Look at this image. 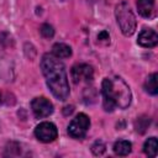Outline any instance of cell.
Wrapping results in <instances>:
<instances>
[{"instance_id":"6da1fadb","label":"cell","mask_w":158,"mask_h":158,"mask_svg":"<svg viewBox=\"0 0 158 158\" xmlns=\"http://www.w3.org/2000/svg\"><path fill=\"white\" fill-rule=\"evenodd\" d=\"M41 69L51 93L58 100L69 96V83L64 64L53 54L46 53L41 59Z\"/></svg>"},{"instance_id":"7a4b0ae2","label":"cell","mask_w":158,"mask_h":158,"mask_svg":"<svg viewBox=\"0 0 158 158\" xmlns=\"http://www.w3.org/2000/svg\"><path fill=\"white\" fill-rule=\"evenodd\" d=\"M104 109L106 111H112L115 107L127 109L132 100V94L130 86L118 77L105 78L101 86Z\"/></svg>"},{"instance_id":"3957f363","label":"cell","mask_w":158,"mask_h":158,"mask_svg":"<svg viewBox=\"0 0 158 158\" xmlns=\"http://www.w3.org/2000/svg\"><path fill=\"white\" fill-rule=\"evenodd\" d=\"M115 15H116V20H117L121 32L125 36H132L136 31L137 22H136L135 14L132 12L131 7L128 6L126 1H121L120 4L116 5Z\"/></svg>"},{"instance_id":"277c9868","label":"cell","mask_w":158,"mask_h":158,"mask_svg":"<svg viewBox=\"0 0 158 158\" xmlns=\"http://www.w3.org/2000/svg\"><path fill=\"white\" fill-rule=\"evenodd\" d=\"M90 127V120L85 114H78L68 126V133L70 137L81 139L85 137Z\"/></svg>"},{"instance_id":"5b68a950","label":"cell","mask_w":158,"mask_h":158,"mask_svg":"<svg viewBox=\"0 0 158 158\" xmlns=\"http://www.w3.org/2000/svg\"><path fill=\"white\" fill-rule=\"evenodd\" d=\"M35 136L37 137L38 141L44 142V143H49V142H53L57 138L58 131H57V127H56L54 123L44 121V122H41L40 125L36 126Z\"/></svg>"},{"instance_id":"8992f818","label":"cell","mask_w":158,"mask_h":158,"mask_svg":"<svg viewBox=\"0 0 158 158\" xmlns=\"http://www.w3.org/2000/svg\"><path fill=\"white\" fill-rule=\"evenodd\" d=\"M31 109L35 114V116L37 118H42V117H47L53 112V105L52 102L41 96V98H35L31 102Z\"/></svg>"},{"instance_id":"52a82bcc","label":"cell","mask_w":158,"mask_h":158,"mask_svg":"<svg viewBox=\"0 0 158 158\" xmlns=\"http://www.w3.org/2000/svg\"><path fill=\"white\" fill-rule=\"evenodd\" d=\"M70 73H72L73 81L75 84L81 83V81H90V80H93V77H94L93 67L89 65V64H85V63L75 64L72 68Z\"/></svg>"},{"instance_id":"ba28073f","label":"cell","mask_w":158,"mask_h":158,"mask_svg":"<svg viewBox=\"0 0 158 158\" xmlns=\"http://www.w3.org/2000/svg\"><path fill=\"white\" fill-rule=\"evenodd\" d=\"M138 44L146 48H152L156 47L158 43V35L154 30L151 28H144L139 32L138 35V40H137Z\"/></svg>"},{"instance_id":"9c48e42d","label":"cell","mask_w":158,"mask_h":158,"mask_svg":"<svg viewBox=\"0 0 158 158\" xmlns=\"http://www.w3.org/2000/svg\"><path fill=\"white\" fill-rule=\"evenodd\" d=\"M137 9L141 16L143 17H151L154 10V0H138L137 1Z\"/></svg>"},{"instance_id":"30bf717a","label":"cell","mask_w":158,"mask_h":158,"mask_svg":"<svg viewBox=\"0 0 158 158\" xmlns=\"http://www.w3.org/2000/svg\"><path fill=\"white\" fill-rule=\"evenodd\" d=\"M52 54L57 58H68L72 56V48L65 43H56L52 47Z\"/></svg>"},{"instance_id":"8fae6325","label":"cell","mask_w":158,"mask_h":158,"mask_svg":"<svg viewBox=\"0 0 158 158\" xmlns=\"http://www.w3.org/2000/svg\"><path fill=\"white\" fill-rule=\"evenodd\" d=\"M132 149V144L131 142L128 141H125V139H121V141H117L115 142L114 144V152L117 154V156H127Z\"/></svg>"},{"instance_id":"7c38bea8","label":"cell","mask_w":158,"mask_h":158,"mask_svg":"<svg viewBox=\"0 0 158 158\" xmlns=\"http://www.w3.org/2000/svg\"><path fill=\"white\" fill-rule=\"evenodd\" d=\"M157 73H152L144 81V89L151 95H157L158 93V84H157Z\"/></svg>"},{"instance_id":"4fadbf2b","label":"cell","mask_w":158,"mask_h":158,"mask_svg":"<svg viewBox=\"0 0 158 158\" xmlns=\"http://www.w3.org/2000/svg\"><path fill=\"white\" fill-rule=\"evenodd\" d=\"M158 151V143L156 137H149L143 144V152L149 157H156Z\"/></svg>"},{"instance_id":"5bb4252c","label":"cell","mask_w":158,"mask_h":158,"mask_svg":"<svg viewBox=\"0 0 158 158\" xmlns=\"http://www.w3.org/2000/svg\"><path fill=\"white\" fill-rule=\"evenodd\" d=\"M149 122H151V120H149V117H147V116H141V117H138L137 118V121H136V130L139 132V133H143L147 128H148V126H149Z\"/></svg>"},{"instance_id":"9a60e30c","label":"cell","mask_w":158,"mask_h":158,"mask_svg":"<svg viewBox=\"0 0 158 158\" xmlns=\"http://www.w3.org/2000/svg\"><path fill=\"white\" fill-rule=\"evenodd\" d=\"M106 147H105V143L102 141H96L93 146H91V151L95 156H101L104 152H105Z\"/></svg>"},{"instance_id":"2e32d148","label":"cell","mask_w":158,"mask_h":158,"mask_svg":"<svg viewBox=\"0 0 158 158\" xmlns=\"http://www.w3.org/2000/svg\"><path fill=\"white\" fill-rule=\"evenodd\" d=\"M40 31H41V35H42L43 37H46V38H51V37H53V35H54L53 27H52L51 25H48V23H43V25L41 26Z\"/></svg>"},{"instance_id":"e0dca14e","label":"cell","mask_w":158,"mask_h":158,"mask_svg":"<svg viewBox=\"0 0 158 158\" xmlns=\"http://www.w3.org/2000/svg\"><path fill=\"white\" fill-rule=\"evenodd\" d=\"M98 40H99L100 42H104L105 44L110 43V36H109V33H107L106 31H101V32L99 33V36H98Z\"/></svg>"},{"instance_id":"ac0fdd59","label":"cell","mask_w":158,"mask_h":158,"mask_svg":"<svg viewBox=\"0 0 158 158\" xmlns=\"http://www.w3.org/2000/svg\"><path fill=\"white\" fill-rule=\"evenodd\" d=\"M0 101H1V95H0Z\"/></svg>"}]
</instances>
